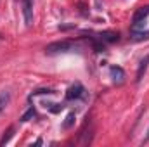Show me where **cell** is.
Returning <instances> with one entry per match:
<instances>
[{
    "mask_svg": "<svg viewBox=\"0 0 149 147\" xmlns=\"http://www.w3.org/2000/svg\"><path fill=\"white\" fill-rule=\"evenodd\" d=\"M74 47V42L71 40H59V42H52L45 47L47 54H59V52H68Z\"/></svg>",
    "mask_w": 149,
    "mask_h": 147,
    "instance_id": "1",
    "label": "cell"
},
{
    "mask_svg": "<svg viewBox=\"0 0 149 147\" xmlns=\"http://www.w3.org/2000/svg\"><path fill=\"white\" fill-rule=\"evenodd\" d=\"M81 97H85V88H83L81 83H74L66 92V101H78Z\"/></svg>",
    "mask_w": 149,
    "mask_h": 147,
    "instance_id": "2",
    "label": "cell"
},
{
    "mask_svg": "<svg viewBox=\"0 0 149 147\" xmlns=\"http://www.w3.org/2000/svg\"><path fill=\"white\" fill-rule=\"evenodd\" d=\"M149 16V5H144V7H139L135 12H134V17H132V24H134V28H137V26H141L142 23H144V19Z\"/></svg>",
    "mask_w": 149,
    "mask_h": 147,
    "instance_id": "3",
    "label": "cell"
},
{
    "mask_svg": "<svg viewBox=\"0 0 149 147\" xmlns=\"http://www.w3.org/2000/svg\"><path fill=\"white\" fill-rule=\"evenodd\" d=\"M23 17L24 24L30 26L33 23V9H31V0H23Z\"/></svg>",
    "mask_w": 149,
    "mask_h": 147,
    "instance_id": "4",
    "label": "cell"
},
{
    "mask_svg": "<svg viewBox=\"0 0 149 147\" xmlns=\"http://www.w3.org/2000/svg\"><path fill=\"white\" fill-rule=\"evenodd\" d=\"M148 66H149V54L141 61V64H139V69H137V74H135V83H141V81H142L144 74L148 71Z\"/></svg>",
    "mask_w": 149,
    "mask_h": 147,
    "instance_id": "5",
    "label": "cell"
},
{
    "mask_svg": "<svg viewBox=\"0 0 149 147\" xmlns=\"http://www.w3.org/2000/svg\"><path fill=\"white\" fill-rule=\"evenodd\" d=\"M109 74H111V78H113L114 83H123V80H125V71H123V68H120V66H111Z\"/></svg>",
    "mask_w": 149,
    "mask_h": 147,
    "instance_id": "6",
    "label": "cell"
},
{
    "mask_svg": "<svg viewBox=\"0 0 149 147\" xmlns=\"http://www.w3.org/2000/svg\"><path fill=\"white\" fill-rule=\"evenodd\" d=\"M99 38L104 43H114L120 40V33L118 31H102V33H99Z\"/></svg>",
    "mask_w": 149,
    "mask_h": 147,
    "instance_id": "7",
    "label": "cell"
},
{
    "mask_svg": "<svg viewBox=\"0 0 149 147\" xmlns=\"http://www.w3.org/2000/svg\"><path fill=\"white\" fill-rule=\"evenodd\" d=\"M9 102H10V92L9 90H3L0 94V112L9 106Z\"/></svg>",
    "mask_w": 149,
    "mask_h": 147,
    "instance_id": "8",
    "label": "cell"
},
{
    "mask_svg": "<svg viewBox=\"0 0 149 147\" xmlns=\"http://www.w3.org/2000/svg\"><path fill=\"white\" fill-rule=\"evenodd\" d=\"M35 116H37V111H35V107H33V106H30V107H28V111L21 116V119H19V121H21V123H26V121L33 119Z\"/></svg>",
    "mask_w": 149,
    "mask_h": 147,
    "instance_id": "9",
    "label": "cell"
},
{
    "mask_svg": "<svg viewBox=\"0 0 149 147\" xmlns=\"http://www.w3.org/2000/svg\"><path fill=\"white\" fill-rule=\"evenodd\" d=\"M74 119H76V114H74V112H70V114L66 116V119L63 121V130H70L74 125Z\"/></svg>",
    "mask_w": 149,
    "mask_h": 147,
    "instance_id": "10",
    "label": "cell"
},
{
    "mask_svg": "<svg viewBox=\"0 0 149 147\" xmlns=\"http://www.w3.org/2000/svg\"><path fill=\"white\" fill-rule=\"evenodd\" d=\"M12 135H14V126H10V128L3 133V137L0 139V146H5V144L10 140V137H12Z\"/></svg>",
    "mask_w": 149,
    "mask_h": 147,
    "instance_id": "11",
    "label": "cell"
},
{
    "mask_svg": "<svg viewBox=\"0 0 149 147\" xmlns=\"http://www.w3.org/2000/svg\"><path fill=\"white\" fill-rule=\"evenodd\" d=\"M92 45H94V50L95 52H104L106 50V45H104V42L99 38V40H92Z\"/></svg>",
    "mask_w": 149,
    "mask_h": 147,
    "instance_id": "12",
    "label": "cell"
},
{
    "mask_svg": "<svg viewBox=\"0 0 149 147\" xmlns=\"http://www.w3.org/2000/svg\"><path fill=\"white\" fill-rule=\"evenodd\" d=\"M149 38V31H134L132 33V40H135V42H139V40H148Z\"/></svg>",
    "mask_w": 149,
    "mask_h": 147,
    "instance_id": "13",
    "label": "cell"
},
{
    "mask_svg": "<svg viewBox=\"0 0 149 147\" xmlns=\"http://www.w3.org/2000/svg\"><path fill=\"white\" fill-rule=\"evenodd\" d=\"M52 94H56V90H52V88H38L31 94V97H35V95H52Z\"/></svg>",
    "mask_w": 149,
    "mask_h": 147,
    "instance_id": "14",
    "label": "cell"
},
{
    "mask_svg": "<svg viewBox=\"0 0 149 147\" xmlns=\"http://www.w3.org/2000/svg\"><path fill=\"white\" fill-rule=\"evenodd\" d=\"M71 28H74L73 24L71 26H59V30H71Z\"/></svg>",
    "mask_w": 149,
    "mask_h": 147,
    "instance_id": "15",
    "label": "cell"
},
{
    "mask_svg": "<svg viewBox=\"0 0 149 147\" xmlns=\"http://www.w3.org/2000/svg\"><path fill=\"white\" fill-rule=\"evenodd\" d=\"M144 142H149V130H148V135H146V139H144Z\"/></svg>",
    "mask_w": 149,
    "mask_h": 147,
    "instance_id": "16",
    "label": "cell"
}]
</instances>
